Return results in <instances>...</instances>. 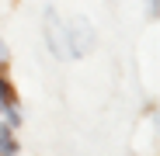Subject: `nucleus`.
I'll use <instances>...</instances> for the list:
<instances>
[{
	"label": "nucleus",
	"instance_id": "obj_2",
	"mask_svg": "<svg viewBox=\"0 0 160 156\" xmlns=\"http://www.w3.org/2000/svg\"><path fill=\"white\" fill-rule=\"evenodd\" d=\"M66 42H70V56H84V52L94 45V28L87 21H73L70 28H66Z\"/></svg>",
	"mask_w": 160,
	"mask_h": 156
},
{
	"label": "nucleus",
	"instance_id": "obj_5",
	"mask_svg": "<svg viewBox=\"0 0 160 156\" xmlns=\"http://www.w3.org/2000/svg\"><path fill=\"white\" fill-rule=\"evenodd\" d=\"M4 59H7V49H4V45H0V63H4Z\"/></svg>",
	"mask_w": 160,
	"mask_h": 156
},
{
	"label": "nucleus",
	"instance_id": "obj_1",
	"mask_svg": "<svg viewBox=\"0 0 160 156\" xmlns=\"http://www.w3.org/2000/svg\"><path fill=\"white\" fill-rule=\"evenodd\" d=\"M45 42H49V52L52 56H70V42H66V24H63V17L56 14V11H45Z\"/></svg>",
	"mask_w": 160,
	"mask_h": 156
},
{
	"label": "nucleus",
	"instance_id": "obj_6",
	"mask_svg": "<svg viewBox=\"0 0 160 156\" xmlns=\"http://www.w3.org/2000/svg\"><path fill=\"white\" fill-rule=\"evenodd\" d=\"M150 11H157V0H150Z\"/></svg>",
	"mask_w": 160,
	"mask_h": 156
},
{
	"label": "nucleus",
	"instance_id": "obj_4",
	"mask_svg": "<svg viewBox=\"0 0 160 156\" xmlns=\"http://www.w3.org/2000/svg\"><path fill=\"white\" fill-rule=\"evenodd\" d=\"M11 101H14V94H11V87H7L4 80H0V104H4V108H7Z\"/></svg>",
	"mask_w": 160,
	"mask_h": 156
},
{
	"label": "nucleus",
	"instance_id": "obj_3",
	"mask_svg": "<svg viewBox=\"0 0 160 156\" xmlns=\"http://www.w3.org/2000/svg\"><path fill=\"white\" fill-rule=\"evenodd\" d=\"M0 153H18V142L11 139V128L0 125Z\"/></svg>",
	"mask_w": 160,
	"mask_h": 156
}]
</instances>
